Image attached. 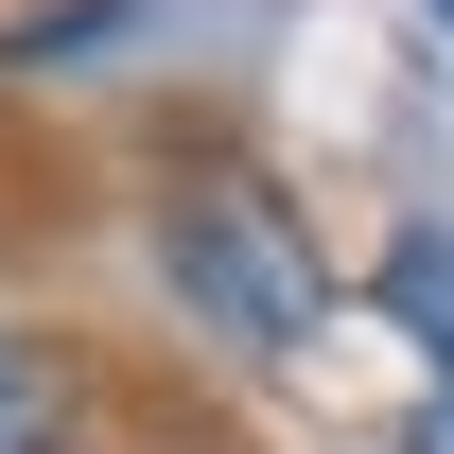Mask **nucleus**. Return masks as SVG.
I'll return each instance as SVG.
<instances>
[{"mask_svg":"<svg viewBox=\"0 0 454 454\" xmlns=\"http://www.w3.org/2000/svg\"><path fill=\"white\" fill-rule=\"evenodd\" d=\"M140 262H158L175 333L227 349V367H297V349L349 315V280H333V245H315V210H297L245 140L158 158V192H140Z\"/></svg>","mask_w":454,"mask_h":454,"instance_id":"nucleus-1","label":"nucleus"},{"mask_svg":"<svg viewBox=\"0 0 454 454\" xmlns=\"http://www.w3.org/2000/svg\"><path fill=\"white\" fill-rule=\"evenodd\" d=\"M419 18H437V53H454V0H419Z\"/></svg>","mask_w":454,"mask_h":454,"instance_id":"nucleus-5","label":"nucleus"},{"mask_svg":"<svg viewBox=\"0 0 454 454\" xmlns=\"http://www.w3.org/2000/svg\"><path fill=\"white\" fill-rule=\"evenodd\" d=\"M367 297H385V315H402V333H419V349H437V385H454V227H402V245H385V262H367Z\"/></svg>","mask_w":454,"mask_h":454,"instance_id":"nucleus-3","label":"nucleus"},{"mask_svg":"<svg viewBox=\"0 0 454 454\" xmlns=\"http://www.w3.org/2000/svg\"><path fill=\"white\" fill-rule=\"evenodd\" d=\"M437 402H454V385H437Z\"/></svg>","mask_w":454,"mask_h":454,"instance_id":"nucleus-6","label":"nucleus"},{"mask_svg":"<svg viewBox=\"0 0 454 454\" xmlns=\"http://www.w3.org/2000/svg\"><path fill=\"white\" fill-rule=\"evenodd\" d=\"M88 402H106V367L53 315H0V454H88Z\"/></svg>","mask_w":454,"mask_h":454,"instance_id":"nucleus-2","label":"nucleus"},{"mask_svg":"<svg viewBox=\"0 0 454 454\" xmlns=\"http://www.w3.org/2000/svg\"><path fill=\"white\" fill-rule=\"evenodd\" d=\"M402 454H454V402H419V419H402Z\"/></svg>","mask_w":454,"mask_h":454,"instance_id":"nucleus-4","label":"nucleus"}]
</instances>
